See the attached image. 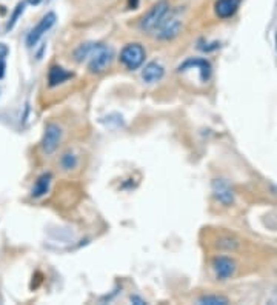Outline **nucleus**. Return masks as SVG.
Returning a JSON list of instances; mask_svg holds the SVG:
<instances>
[{
    "mask_svg": "<svg viewBox=\"0 0 277 305\" xmlns=\"http://www.w3.org/2000/svg\"><path fill=\"white\" fill-rule=\"evenodd\" d=\"M0 60H3V59H2V57H0Z\"/></svg>",
    "mask_w": 277,
    "mask_h": 305,
    "instance_id": "24",
    "label": "nucleus"
},
{
    "mask_svg": "<svg viewBox=\"0 0 277 305\" xmlns=\"http://www.w3.org/2000/svg\"><path fill=\"white\" fill-rule=\"evenodd\" d=\"M217 247L225 248V250H236L239 247V242L236 239H231V237H222L217 242Z\"/></svg>",
    "mask_w": 277,
    "mask_h": 305,
    "instance_id": "18",
    "label": "nucleus"
},
{
    "mask_svg": "<svg viewBox=\"0 0 277 305\" xmlns=\"http://www.w3.org/2000/svg\"><path fill=\"white\" fill-rule=\"evenodd\" d=\"M23 9H25V3H17V6H16V9L13 11V14H11V19H9V22H8V29H11V28H14V25L17 23V20H19V17L23 14Z\"/></svg>",
    "mask_w": 277,
    "mask_h": 305,
    "instance_id": "17",
    "label": "nucleus"
},
{
    "mask_svg": "<svg viewBox=\"0 0 277 305\" xmlns=\"http://www.w3.org/2000/svg\"><path fill=\"white\" fill-rule=\"evenodd\" d=\"M242 0H217L214 5V11L220 19H228L237 11Z\"/></svg>",
    "mask_w": 277,
    "mask_h": 305,
    "instance_id": "11",
    "label": "nucleus"
},
{
    "mask_svg": "<svg viewBox=\"0 0 277 305\" xmlns=\"http://www.w3.org/2000/svg\"><path fill=\"white\" fill-rule=\"evenodd\" d=\"M5 76V62L0 60V79Z\"/></svg>",
    "mask_w": 277,
    "mask_h": 305,
    "instance_id": "21",
    "label": "nucleus"
},
{
    "mask_svg": "<svg viewBox=\"0 0 277 305\" xmlns=\"http://www.w3.org/2000/svg\"><path fill=\"white\" fill-rule=\"evenodd\" d=\"M60 164H62L63 168H65V170H72V168L77 166V157L74 156L72 153H65L62 156Z\"/></svg>",
    "mask_w": 277,
    "mask_h": 305,
    "instance_id": "16",
    "label": "nucleus"
},
{
    "mask_svg": "<svg viewBox=\"0 0 277 305\" xmlns=\"http://www.w3.org/2000/svg\"><path fill=\"white\" fill-rule=\"evenodd\" d=\"M230 301L223 296H212V294H207V296H202L199 299L200 305H227Z\"/></svg>",
    "mask_w": 277,
    "mask_h": 305,
    "instance_id": "14",
    "label": "nucleus"
},
{
    "mask_svg": "<svg viewBox=\"0 0 277 305\" xmlns=\"http://www.w3.org/2000/svg\"><path fill=\"white\" fill-rule=\"evenodd\" d=\"M6 54H8V48H6V47H5L3 44H0V57H2V59H3V57H5Z\"/></svg>",
    "mask_w": 277,
    "mask_h": 305,
    "instance_id": "20",
    "label": "nucleus"
},
{
    "mask_svg": "<svg viewBox=\"0 0 277 305\" xmlns=\"http://www.w3.org/2000/svg\"><path fill=\"white\" fill-rule=\"evenodd\" d=\"M62 141V128L57 123H48L45 127L44 139H42V150L46 154H52Z\"/></svg>",
    "mask_w": 277,
    "mask_h": 305,
    "instance_id": "5",
    "label": "nucleus"
},
{
    "mask_svg": "<svg viewBox=\"0 0 277 305\" xmlns=\"http://www.w3.org/2000/svg\"><path fill=\"white\" fill-rule=\"evenodd\" d=\"M194 67L199 68V71H200V80L208 82L209 77H211V65H209V62L205 60V59H188L177 68V71L185 72V71L194 68Z\"/></svg>",
    "mask_w": 277,
    "mask_h": 305,
    "instance_id": "9",
    "label": "nucleus"
},
{
    "mask_svg": "<svg viewBox=\"0 0 277 305\" xmlns=\"http://www.w3.org/2000/svg\"><path fill=\"white\" fill-rule=\"evenodd\" d=\"M40 2H42V0H28V3H29V5H34V6L39 5Z\"/></svg>",
    "mask_w": 277,
    "mask_h": 305,
    "instance_id": "22",
    "label": "nucleus"
},
{
    "mask_svg": "<svg viewBox=\"0 0 277 305\" xmlns=\"http://www.w3.org/2000/svg\"><path fill=\"white\" fill-rule=\"evenodd\" d=\"M56 14L54 13H48L46 16H44L42 17V20L40 22L29 31V34H28V37H26V45L29 47V48H33V47H36L37 45V42L42 39V36H44L46 31L56 23Z\"/></svg>",
    "mask_w": 277,
    "mask_h": 305,
    "instance_id": "4",
    "label": "nucleus"
},
{
    "mask_svg": "<svg viewBox=\"0 0 277 305\" xmlns=\"http://www.w3.org/2000/svg\"><path fill=\"white\" fill-rule=\"evenodd\" d=\"M72 77V72L71 71H67L65 68H62L59 65H52L48 71V85L52 88V87H57V85H62L63 82H67Z\"/></svg>",
    "mask_w": 277,
    "mask_h": 305,
    "instance_id": "12",
    "label": "nucleus"
},
{
    "mask_svg": "<svg viewBox=\"0 0 277 305\" xmlns=\"http://www.w3.org/2000/svg\"><path fill=\"white\" fill-rule=\"evenodd\" d=\"M163 74H165V70L159 62H150V64L145 65V68L142 70V79L146 83H156L159 80H162Z\"/></svg>",
    "mask_w": 277,
    "mask_h": 305,
    "instance_id": "10",
    "label": "nucleus"
},
{
    "mask_svg": "<svg viewBox=\"0 0 277 305\" xmlns=\"http://www.w3.org/2000/svg\"><path fill=\"white\" fill-rule=\"evenodd\" d=\"M146 57V51L140 44H128L122 48L120 51V64L126 68V70H137L143 65Z\"/></svg>",
    "mask_w": 277,
    "mask_h": 305,
    "instance_id": "2",
    "label": "nucleus"
},
{
    "mask_svg": "<svg viewBox=\"0 0 277 305\" xmlns=\"http://www.w3.org/2000/svg\"><path fill=\"white\" fill-rule=\"evenodd\" d=\"M169 13V3L166 0H161L156 5H153V8L148 11L142 19H140V29L146 31V33H153L159 26L162 25V22L165 20L166 14Z\"/></svg>",
    "mask_w": 277,
    "mask_h": 305,
    "instance_id": "1",
    "label": "nucleus"
},
{
    "mask_svg": "<svg viewBox=\"0 0 277 305\" xmlns=\"http://www.w3.org/2000/svg\"><path fill=\"white\" fill-rule=\"evenodd\" d=\"M49 184H51V174L49 173H45V174H42L34 187H33V191H31V194H33V197H42V196H45L49 190Z\"/></svg>",
    "mask_w": 277,
    "mask_h": 305,
    "instance_id": "13",
    "label": "nucleus"
},
{
    "mask_svg": "<svg viewBox=\"0 0 277 305\" xmlns=\"http://www.w3.org/2000/svg\"><path fill=\"white\" fill-rule=\"evenodd\" d=\"M94 48V44H85V45H80L76 51H74V59L77 62H83L85 59H88L91 51Z\"/></svg>",
    "mask_w": 277,
    "mask_h": 305,
    "instance_id": "15",
    "label": "nucleus"
},
{
    "mask_svg": "<svg viewBox=\"0 0 277 305\" xmlns=\"http://www.w3.org/2000/svg\"><path fill=\"white\" fill-rule=\"evenodd\" d=\"M212 188V194L217 199V201L223 205H231L234 202V191L232 188L222 179H214L211 184Z\"/></svg>",
    "mask_w": 277,
    "mask_h": 305,
    "instance_id": "7",
    "label": "nucleus"
},
{
    "mask_svg": "<svg viewBox=\"0 0 277 305\" xmlns=\"http://www.w3.org/2000/svg\"><path fill=\"white\" fill-rule=\"evenodd\" d=\"M157 39H161V40H173L176 39L179 34H180V31H182V20L180 19H169V20H163L162 25L159 26L157 29Z\"/></svg>",
    "mask_w": 277,
    "mask_h": 305,
    "instance_id": "6",
    "label": "nucleus"
},
{
    "mask_svg": "<svg viewBox=\"0 0 277 305\" xmlns=\"http://www.w3.org/2000/svg\"><path fill=\"white\" fill-rule=\"evenodd\" d=\"M276 42H277V34H276Z\"/></svg>",
    "mask_w": 277,
    "mask_h": 305,
    "instance_id": "23",
    "label": "nucleus"
},
{
    "mask_svg": "<svg viewBox=\"0 0 277 305\" xmlns=\"http://www.w3.org/2000/svg\"><path fill=\"white\" fill-rule=\"evenodd\" d=\"M130 299H131V302L136 304V305H145V304H146V301H143L142 298H138V296H131Z\"/></svg>",
    "mask_w": 277,
    "mask_h": 305,
    "instance_id": "19",
    "label": "nucleus"
},
{
    "mask_svg": "<svg viewBox=\"0 0 277 305\" xmlns=\"http://www.w3.org/2000/svg\"><path fill=\"white\" fill-rule=\"evenodd\" d=\"M212 270H214L217 279L225 281L234 275V271H236V262L230 258L219 256L212 260Z\"/></svg>",
    "mask_w": 277,
    "mask_h": 305,
    "instance_id": "8",
    "label": "nucleus"
},
{
    "mask_svg": "<svg viewBox=\"0 0 277 305\" xmlns=\"http://www.w3.org/2000/svg\"><path fill=\"white\" fill-rule=\"evenodd\" d=\"M88 59H90V64H88L90 71L91 72H102L110 67L111 59H113V51L105 45L94 44V48H92Z\"/></svg>",
    "mask_w": 277,
    "mask_h": 305,
    "instance_id": "3",
    "label": "nucleus"
}]
</instances>
